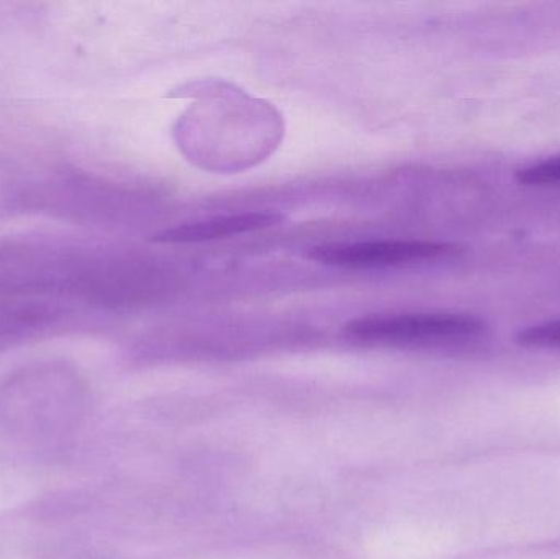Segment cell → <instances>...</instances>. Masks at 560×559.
I'll list each match as a JSON object with an SVG mask.
<instances>
[{
	"instance_id": "277c9868",
	"label": "cell",
	"mask_w": 560,
	"mask_h": 559,
	"mask_svg": "<svg viewBox=\"0 0 560 559\" xmlns=\"http://www.w3.org/2000/svg\"><path fill=\"white\" fill-rule=\"evenodd\" d=\"M282 220L283 216L276 212H246L215 217V219L174 226V229L154 236L153 242L171 243V245L212 242V240H222L226 236L230 238V236L243 235V233L271 229V226L279 225Z\"/></svg>"
},
{
	"instance_id": "52a82bcc",
	"label": "cell",
	"mask_w": 560,
	"mask_h": 559,
	"mask_svg": "<svg viewBox=\"0 0 560 559\" xmlns=\"http://www.w3.org/2000/svg\"><path fill=\"white\" fill-rule=\"evenodd\" d=\"M516 341L522 347L560 348V321L533 325L516 334Z\"/></svg>"
},
{
	"instance_id": "7a4b0ae2",
	"label": "cell",
	"mask_w": 560,
	"mask_h": 559,
	"mask_svg": "<svg viewBox=\"0 0 560 559\" xmlns=\"http://www.w3.org/2000/svg\"><path fill=\"white\" fill-rule=\"evenodd\" d=\"M483 330V321L469 314H372L346 325L345 337L352 343L369 347H410L467 340Z\"/></svg>"
},
{
	"instance_id": "5b68a950",
	"label": "cell",
	"mask_w": 560,
	"mask_h": 559,
	"mask_svg": "<svg viewBox=\"0 0 560 559\" xmlns=\"http://www.w3.org/2000/svg\"><path fill=\"white\" fill-rule=\"evenodd\" d=\"M65 308L52 299L19 295L0 299V345L12 343L58 324Z\"/></svg>"
},
{
	"instance_id": "8992f818",
	"label": "cell",
	"mask_w": 560,
	"mask_h": 559,
	"mask_svg": "<svg viewBox=\"0 0 560 559\" xmlns=\"http://www.w3.org/2000/svg\"><path fill=\"white\" fill-rule=\"evenodd\" d=\"M516 180L523 186H559L560 156H552L523 167L516 173Z\"/></svg>"
},
{
	"instance_id": "3957f363",
	"label": "cell",
	"mask_w": 560,
	"mask_h": 559,
	"mask_svg": "<svg viewBox=\"0 0 560 559\" xmlns=\"http://www.w3.org/2000/svg\"><path fill=\"white\" fill-rule=\"evenodd\" d=\"M456 253V246L450 243L424 240H371L315 246L306 253V258L338 268L369 269L434 261Z\"/></svg>"
},
{
	"instance_id": "6da1fadb",
	"label": "cell",
	"mask_w": 560,
	"mask_h": 559,
	"mask_svg": "<svg viewBox=\"0 0 560 559\" xmlns=\"http://www.w3.org/2000/svg\"><path fill=\"white\" fill-rule=\"evenodd\" d=\"M84 391L71 368H23L0 386V429L23 445L49 449L71 440L81 422Z\"/></svg>"
}]
</instances>
